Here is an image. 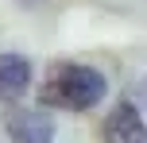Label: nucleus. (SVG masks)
Masks as SVG:
<instances>
[{
	"mask_svg": "<svg viewBox=\"0 0 147 143\" xmlns=\"http://www.w3.org/2000/svg\"><path fill=\"white\" fill-rule=\"evenodd\" d=\"M31 85V66L20 54H0V101H20Z\"/></svg>",
	"mask_w": 147,
	"mask_h": 143,
	"instance_id": "4",
	"label": "nucleus"
},
{
	"mask_svg": "<svg viewBox=\"0 0 147 143\" xmlns=\"http://www.w3.org/2000/svg\"><path fill=\"white\" fill-rule=\"evenodd\" d=\"M105 81L93 66H62L51 77V85L43 89V105H66V108H93L97 101H105Z\"/></svg>",
	"mask_w": 147,
	"mask_h": 143,
	"instance_id": "1",
	"label": "nucleus"
},
{
	"mask_svg": "<svg viewBox=\"0 0 147 143\" xmlns=\"http://www.w3.org/2000/svg\"><path fill=\"white\" fill-rule=\"evenodd\" d=\"M4 128L16 143H54V120L39 108H12L4 116Z\"/></svg>",
	"mask_w": 147,
	"mask_h": 143,
	"instance_id": "2",
	"label": "nucleus"
},
{
	"mask_svg": "<svg viewBox=\"0 0 147 143\" xmlns=\"http://www.w3.org/2000/svg\"><path fill=\"white\" fill-rule=\"evenodd\" d=\"M105 143H147V128L132 105L112 108V116L105 120Z\"/></svg>",
	"mask_w": 147,
	"mask_h": 143,
	"instance_id": "3",
	"label": "nucleus"
}]
</instances>
